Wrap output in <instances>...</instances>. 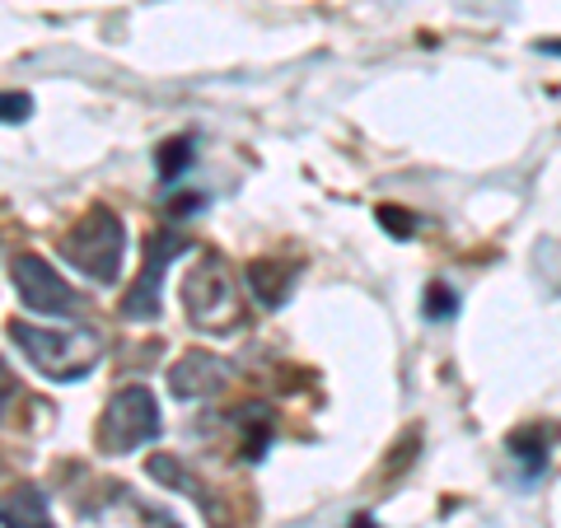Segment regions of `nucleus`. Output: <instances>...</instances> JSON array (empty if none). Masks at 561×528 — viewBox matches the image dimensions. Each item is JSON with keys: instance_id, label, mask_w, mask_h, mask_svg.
Returning a JSON list of instances; mask_svg holds the SVG:
<instances>
[{"instance_id": "obj_1", "label": "nucleus", "mask_w": 561, "mask_h": 528, "mask_svg": "<svg viewBox=\"0 0 561 528\" xmlns=\"http://www.w3.org/2000/svg\"><path fill=\"white\" fill-rule=\"evenodd\" d=\"M10 342L20 346V356L38 369L51 383H76L103 360V337L99 332H51V328H33V323H10Z\"/></svg>"}, {"instance_id": "obj_2", "label": "nucleus", "mask_w": 561, "mask_h": 528, "mask_svg": "<svg viewBox=\"0 0 561 528\" xmlns=\"http://www.w3.org/2000/svg\"><path fill=\"white\" fill-rule=\"evenodd\" d=\"M57 249H61V257L70 262V267L84 272L94 286H113V280L122 276L127 230H122V220L108 206H94V210L80 216V225H70V234L57 243Z\"/></svg>"}, {"instance_id": "obj_3", "label": "nucleus", "mask_w": 561, "mask_h": 528, "mask_svg": "<svg viewBox=\"0 0 561 528\" xmlns=\"http://www.w3.org/2000/svg\"><path fill=\"white\" fill-rule=\"evenodd\" d=\"M183 309L192 328L216 332V337H230V332L243 328V299L230 267L220 257H202L197 267L183 276Z\"/></svg>"}, {"instance_id": "obj_4", "label": "nucleus", "mask_w": 561, "mask_h": 528, "mask_svg": "<svg viewBox=\"0 0 561 528\" xmlns=\"http://www.w3.org/2000/svg\"><path fill=\"white\" fill-rule=\"evenodd\" d=\"M164 431V416H160V402L146 383H127L108 398V408L99 416V449L103 454H131L140 445H150L154 435Z\"/></svg>"}, {"instance_id": "obj_5", "label": "nucleus", "mask_w": 561, "mask_h": 528, "mask_svg": "<svg viewBox=\"0 0 561 528\" xmlns=\"http://www.w3.org/2000/svg\"><path fill=\"white\" fill-rule=\"evenodd\" d=\"M14 272V290H20V305L43 313V319H76L84 309V299L76 295V286H66V276L43 262L38 253H20L10 262Z\"/></svg>"}, {"instance_id": "obj_6", "label": "nucleus", "mask_w": 561, "mask_h": 528, "mask_svg": "<svg viewBox=\"0 0 561 528\" xmlns=\"http://www.w3.org/2000/svg\"><path fill=\"white\" fill-rule=\"evenodd\" d=\"M183 249H187V234H179V230H164L146 243V267H140V280L131 286L127 305H122V319L150 323L154 313H160V276L169 267V257H179Z\"/></svg>"}, {"instance_id": "obj_7", "label": "nucleus", "mask_w": 561, "mask_h": 528, "mask_svg": "<svg viewBox=\"0 0 561 528\" xmlns=\"http://www.w3.org/2000/svg\"><path fill=\"white\" fill-rule=\"evenodd\" d=\"M225 383H230V365L220 356H206V351H187V356L169 369V393L183 398V402L216 398Z\"/></svg>"}, {"instance_id": "obj_8", "label": "nucleus", "mask_w": 561, "mask_h": 528, "mask_svg": "<svg viewBox=\"0 0 561 528\" xmlns=\"http://www.w3.org/2000/svg\"><path fill=\"white\" fill-rule=\"evenodd\" d=\"M0 524H5V528H57V524H51L47 496L38 486H28V482L0 496Z\"/></svg>"}, {"instance_id": "obj_9", "label": "nucleus", "mask_w": 561, "mask_h": 528, "mask_svg": "<svg viewBox=\"0 0 561 528\" xmlns=\"http://www.w3.org/2000/svg\"><path fill=\"white\" fill-rule=\"evenodd\" d=\"M243 280H249L253 299H262L267 309H276V305H286V295L295 286V267H280V262H272V257H257V262L243 267Z\"/></svg>"}, {"instance_id": "obj_10", "label": "nucleus", "mask_w": 561, "mask_h": 528, "mask_svg": "<svg viewBox=\"0 0 561 528\" xmlns=\"http://www.w3.org/2000/svg\"><path fill=\"white\" fill-rule=\"evenodd\" d=\"M505 449H511L515 463H524V478H538L542 463H548V435H542L538 426L511 435V445H505Z\"/></svg>"}, {"instance_id": "obj_11", "label": "nucleus", "mask_w": 561, "mask_h": 528, "mask_svg": "<svg viewBox=\"0 0 561 528\" xmlns=\"http://www.w3.org/2000/svg\"><path fill=\"white\" fill-rule=\"evenodd\" d=\"M150 478H160L164 486H179V491H187V496H197V505L206 509V496L197 491L202 482L183 468V459H169V454H160V459H150Z\"/></svg>"}, {"instance_id": "obj_12", "label": "nucleus", "mask_w": 561, "mask_h": 528, "mask_svg": "<svg viewBox=\"0 0 561 528\" xmlns=\"http://www.w3.org/2000/svg\"><path fill=\"white\" fill-rule=\"evenodd\" d=\"M192 164V140L187 136H179V140H164V146H160V173H164V179L173 183V179H179V173Z\"/></svg>"}, {"instance_id": "obj_13", "label": "nucleus", "mask_w": 561, "mask_h": 528, "mask_svg": "<svg viewBox=\"0 0 561 528\" xmlns=\"http://www.w3.org/2000/svg\"><path fill=\"white\" fill-rule=\"evenodd\" d=\"M459 313V295L449 286H431L426 290V319H454Z\"/></svg>"}, {"instance_id": "obj_14", "label": "nucleus", "mask_w": 561, "mask_h": 528, "mask_svg": "<svg viewBox=\"0 0 561 528\" xmlns=\"http://www.w3.org/2000/svg\"><path fill=\"white\" fill-rule=\"evenodd\" d=\"M33 113L28 94H0V122H24Z\"/></svg>"}, {"instance_id": "obj_15", "label": "nucleus", "mask_w": 561, "mask_h": 528, "mask_svg": "<svg viewBox=\"0 0 561 528\" xmlns=\"http://www.w3.org/2000/svg\"><path fill=\"white\" fill-rule=\"evenodd\" d=\"M379 220H383V230H389V234H398V239H408V234H412V216H408V210H393V206H383V210H379Z\"/></svg>"}, {"instance_id": "obj_16", "label": "nucleus", "mask_w": 561, "mask_h": 528, "mask_svg": "<svg viewBox=\"0 0 561 528\" xmlns=\"http://www.w3.org/2000/svg\"><path fill=\"white\" fill-rule=\"evenodd\" d=\"M10 398H14V375L5 369V360H0V421L10 412Z\"/></svg>"}, {"instance_id": "obj_17", "label": "nucleus", "mask_w": 561, "mask_h": 528, "mask_svg": "<svg viewBox=\"0 0 561 528\" xmlns=\"http://www.w3.org/2000/svg\"><path fill=\"white\" fill-rule=\"evenodd\" d=\"M351 528H375V519L370 515H356V519H351Z\"/></svg>"}, {"instance_id": "obj_18", "label": "nucleus", "mask_w": 561, "mask_h": 528, "mask_svg": "<svg viewBox=\"0 0 561 528\" xmlns=\"http://www.w3.org/2000/svg\"><path fill=\"white\" fill-rule=\"evenodd\" d=\"M538 51H548V57H561V43H538Z\"/></svg>"}]
</instances>
